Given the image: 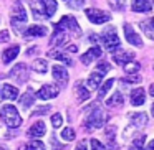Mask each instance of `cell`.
<instances>
[{
  "label": "cell",
  "instance_id": "484cf974",
  "mask_svg": "<svg viewBox=\"0 0 154 150\" xmlns=\"http://www.w3.org/2000/svg\"><path fill=\"white\" fill-rule=\"evenodd\" d=\"M139 28H141V31H143V33L146 35L147 38L154 40V27H152V23H151V20H143V22H139Z\"/></svg>",
  "mask_w": 154,
  "mask_h": 150
},
{
  "label": "cell",
  "instance_id": "f1b7e54d",
  "mask_svg": "<svg viewBox=\"0 0 154 150\" xmlns=\"http://www.w3.org/2000/svg\"><path fill=\"white\" fill-rule=\"evenodd\" d=\"M30 7H32V12H33V15H35V18H37V20H40V18H48L47 13H45V10H43V5H42V2H40V4H37V2H32Z\"/></svg>",
  "mask_w": 154,
  "mask_h": 150
},
{
  "label": "cell",
  "instance_id": "74e56055",
  "mask_svg": "<svg viewBox=\"0 0 154 150\" xmlns=\"http://www.w3.org/2000/svg\"><path fill=\"white\" fill-rule=\"evenodd\" d=\"M51 124H53L55 129H57V127H61V124H63V117H61L60 114H53V116H51Z\"/></svg>",
  "mask_w": 154,
  "mask_h": 150
},
{
  "label": "cell",
  "instance_id": "3957f363",
  "mask_svg": "<svg viewBox=\"0 0 154 150\" xmlns=\"http://www.w3.org/2000/svg\"><path fill=\"white\" fill-rule=\"evenodd\" d=\"M28 15H27V10L23 8V5H22V2H17V4L14 5V8H12V28H14L17 33H22L25 28V22H27Z\"/></svg>",
  "mask_w": 154,
  "mask_h": 150
},
{
  "label": "cell",
  "instance_id": "e0dca14e",
  "mask_svg": "<svg viewBox=\"0 0 154 150\" xmlns=\"http://www.w3.org/2000/svg\"><path fill=\"white\" fill-rule=\"evenodd\" d=\"M133 58H134V54L131 53V51H116V53L113 54V61L116 64H121V66H124L126 63H129Z\"/></svg>",
  "mask_w": 154,
  "mask_h": 150
},
{
  "label": "cell",
  "instance_id": "d6986e66",
  "mask_svg": "<svg viewBox=\"0 0 154 150\" xmlns=\"http://www.w3.org/2000/svg\"><path fill=\"white\" fill-rule=\"evenodd\" d=\"M18 53H20V46H17V45H15V46L7 48V50L2 53V61H4V64L12 63V61L18 56Z\"/></svg>",
  "mask_w": 154,
  "mask_h": 150
},
{
  "label": "cell",
  "instance_id": "277c9868",
  "mask_svg": "<svg viewBox=\"0 0 154 150\" xmlns=\"http://www.w3.org/2000/svg\"><path fill=\"white\" fill-rule=\"evenodd\" d=\"M100 40L108 51H114V50L119 48V38H118V35H116V28H113V27L106 28V30L101 33Z\"/></svg>",
  "mask_w": 154,
  "mask_h": 150
},
{
  "label": "cell",
  "instance_id": "ee69618b",
  "mask_svg": "<svg viewBox=\"0 0 154 150\" xmlns=\"http://www.w3.org/2000/svg\"><path fill=\"white\" fill-rule=\"evenodd\" d=\"M85 4V0H73V2H70V5L73 8H78V7H81V5Z\"/></svg>",
  "mask_w": 154,
  "mask_h": 150
},
{
  "label": "cell",
  "instance_id": "44dd1931",
  "mask_svg": "<svg viewBox=\"0 0 154 150\" xmlns=\"http://www.w3.org/2000/svg\"><path fill=\"white\" fill-rule=\"evenodd\" d=\"M45 134H47V127H45V124L42 122V120L35 122L33 125L28 129V135L30 137H43Z\"/></svg>",
  "mask_w": 154,
  "mask_h": 150
},
{
  "label": "cell",
  "instance_id": "6da1fadb",
  "mask_svg": "<svg viewBox=\"0 0 154 150\" xmlns=\"http://www.w3.org/2000/svg\"><path fill=\"white\" fill-rule=\"evenodd\" d=\"M85 112H88V117H86V120H85V129H86L88 132L103 127L104 122H106V119H108V116L98 107V104H91L88 109H85Z\"/></svg>",
  "mask_w": 154,
  "mask_h": 150
},
{
  "label": "cell",
  "instance_id": "ac0fdd59",
  "mask_svg": "<svg viewBox=\"0 0 154 150\" xmlns=\"http://www.w3.org/2000/svg\"><path fill=\"white\" fill-rule=\"evenodd\" d=\"M129 120H131V124H133V127L141 129V127H144L147 124V116L144 112H133L129 116Z\"/></svg>",
  "mask_w": 154,
  "mask_h": 150
},
{
  "label": "cell",
  "instance_id": "2e32d148",
  "mask_svg": "<svg viewBox=\"0 0 154 150\" xmlns=\"http://www.w3.org/2000/svg\"><path fill=\"white\" fill-rule=\"evenodd\" d=\"M103 76H104V73H101V71H98V69L93 71V73L90 74V78H88V81H86L88 89H98V87H100V84H101Z\"/></svg>",
  "mask_w": 154,
  "mask_h": 150
},
{
  "label": "cell",
  "instance_id": "816d5d0a",
  "mask_svg": "<svg viewBox=\"0 0 154 150\" xmlns=\"http://www.w3.org/2000/svg\"><path fill=\"white\" fill-rule=\"evenodd\" d=\"M151 23H152V27H154V18H152V20H151Z\"/></svg>",
  "mask_w": 154,
  "mask_h": 150
},
{
  "label": "cell",
  "instance_id": "836d02e7",
  "mask_svg": "<svg viewBox=\"0 0 154 150\" xmlns=\"http://www.w3.org/2000/svg\"><path fill=\"white\" fill-rule=\"evenodd\" d=\"M124 83H128V84H139L141 83V74H137V73L128 74L124 79H121V84H124Z\"/></svg>",
  "mask_w": 154,
  "mask_h": 150
},
{
  "label": "cell",
  "instance_id": "d6a6232c",
  "mask_svg": "<svg viewBox=\"0 0 154 150\" xmlns=\"http://www.w3.org/2000/svg\"><path fill=\"white\" fill-rule=\"evenodd\" d=\"M144 140H146V137H144V135L136 137V139L131 142L129 150H144Z\"/></svg>",
  "mask_w": 154,
  "mask_h": 150
},
{
  "label": "cell",
  "instance_id": "cb8c5ba5",
  "mask_svg": "<svg viewBox=\"0 0 154 150\" xmlns=\"http://www.w3.org/2000/svg\"><path fill=\"white\" fill-rule=\"evenodd\" d=\"M33 102H35V97H33V93H32V91H27V93L20 97V107L25 110L30 109V107L33 106Z\"/></svg>",
  "mask_w": 154,
  "mask_h": 150
},
{
  "label": "cell",
  "instance_id": "e575fe53",
  "mask_svg": "<svg viewBox=\"0 0 154 150\" xmlns=\"http://www.w3.org/2000/svg\"><path fill=\"white\" fill-rule=\"evenodd\" d=\"M27 150H45V143L42 140H32L27 143Z\"/></svg>",
  "mask_w": 154,
  "mask_h": 150
},
{
  "label": "cell",
  "instance_id": "5b68a950",
  "mask_svg": "<svg viewBox=\"0 0 154 150\" xmlns=\"http://www.w3.org/2000/svg\"><path fill=\"white\" fill-rule=\"evenodd\" d=\"M57 27L63 28V30H66L68 33L71 35V37H81V28L80 25H78L76 18L71 17V15H65V17H61V20L57 23Z\"/></svg>",
  "mask_w": 154,
  "mask_h": 150
},
{
  "label": "cell",
  "instance_id": "8d00e7d4",
  "mask_svg": "<svg viewBox=\"0 0 154 150\" xmlns=\"http://www.w3.org/2000/svg\"><path fill=\"white\" fill-rule=\"evenodd\" d=\"M108 4L113 10H118V12L124 10V0H108Z\"/></svg>",
  "mask_w": 154,
  "mask_h": 150
},
{
  "label": "cell",
  "instance_id": "8fae6325",
  "mask_svg": "<svg viewBox=\"0 0 154 150\" xmlns=\"http://www.w3.org/2000/svg\"><path fill=\"white\" fill-rule=\"evenodd\" d=\"M51 73H53V79L57 81L60 86H66L68 84V71L65 69L63 66L55 64V66L51 68Z\"/></svg>",
  "mask_w": 154,
  "mask_h": 150
},
{
  "label": "cell",
  "instance_id": "b9f144b4",
  "mask_svg": "<svg viewBox=\"0 0 154 150\" xmlns=\"http://www.w3.org/2000/svg\"><path fill=\"white\" fill-rule=\"evenodd\" d=\"M10 40V35H8L7 30H2L0 31V43H7V41Z\"/></svg>",
  "mask_w": 154,
  "mask_h": 150
},
{
  "label": "cell",
  "instance_id": "f546056e",
  "mask_svg": "<svg viewBox=\"0 0 154 150\" xmlns=\"http://www.w3.org/2000/svg\"><path fill=\"white\" fill-rule=\"evenodd\" d=\"M113 84H114V79H108V81H104L103 83V86L100 87V91H98V99H103L104 96H106V93L108 91L111 89V87H113Z\"/></svg>",
  "mask_w": 154,
  "mask_h": 150
},
{
  "label": "cell",
  "instance_id": "4fadbf2b",
  "mask_svg": "<svg viewBox=\"0 0 154 150\" xmlns=\"http://www.w3.org/2000/svg\"><path fill=\"white\" fill-rule=\"evenodd\" d=\"M129 99H131V104H133V106H143V104L146 102V91H144L143 87H136V89L131 91Z\"/></svg>",
  "mask_w": 154,
  "mask_h": 150
},
{
  "label": "cell",
  "instance_id": "83f0119b",
  "mask_svg": "<svg viewBox=\"0 0 154 150\" xmlns=\"http://www.w3.org/2000/svg\"><path fill=\"white\" fill-rule=\"evenodd\" d=\"M123 102H124V101H123V94L116 91V93H114L113 96L106 101V106L108 107H121V106H123Z\"/></svg>",
  "mask_w": 154,
  "mask_h": 150
},
{
  "label": "cell",
  "instance_id": "c3c4849f",
  "mask_svg": "<svg viewBox=\"0 0 154 150\" xmlns=\"http://www.w3.org/2000/svg\"><path fill=\"white\" fill-rule=\"evenodd\" d=\"M147 150H154V140H151L149 145H147Z\"/></svg>",
  "mask_w": 154,
  "mask_h": 150
},
{
  "label": "cell",
  "instance_id": "9c48e42d",
  "mask_svg": "<svg viewBox=\"0 0 154 150\" xmlns=\"http://www.w3.org/2000/svg\"><path fill=\"white\" fill-rule=\"evenodd\" d=\"M124 37H126V41H128V43L133 45V46H137V48L143 46V40H141V35H137L136 31H134V28L131 27L129 23L124 25Z\"/></svg>",
  "mask_w": 154,
  "mask_h": 150
},
{
  "label": "cell",
  "instance_id": "7402d4cb",
  "mask_svg": "<svg viewBox=\"0 0 154 150\" xmlns=\"http://www.w3.org/2000/svg\"><path fill=\"white\" fill-rule=\"evenodd\" d=\"M104 134H106V139H108V147H109L111 150H116L118 149V143L114 142V140H116V127H114V125H108L106 130H104Z\"/></svg>",
  "mask_w": 154,
  "mask_h": 150
},
{
  "label": "cell",
  "instance_id": "7c38bea8",
  "mask_svg": "<svg viewBox=\"0 0 154 150\" xmlns=\"http://www.w3.org/2000/svg\"><path fill=\"white\" fill-rule=\"evenodd\" d=\"M47 35V28L42 27V25H33V27H28L27 30L23 31L25 40H32V38H40Z\"/></svg>",
  "mask_w": 154,
  "mask_h": 150
},
{
  "label": "cell",
  "instance_id": "db71d44e",
  "mask_svg": "<svg viewBox=\"0 0 154 150\" xmlns=\"http://www.w3.org/2000/svg\"><path fill=\"white\" fill-rule=\"evenodd\" d=\"M152 4H154V0H152Z\"/></svg>",
  "mask_w": 154,
  "mask_h": 150
},
{
  "label": "cell",
  "instance_id": "60d3db41",
  "mask_svg": "<svg viewBox=\"0 0 154 150\" xmlns=\"http://www.w3.org/2000/svg\"><path fill=\"white\" fill-rule=\"evenodd\" d=\"M109 69H111L109 63H104V61H101V63H98V71H101V73H108Z\"/></svg>",
  "mask_w": 154,
  "mask_h": 150
},
{
  "label": "cell",
  "instance_id": "bcb514c9",
  "mask_svg": "<svg viewBox=\"0 0 154 150\" xmlns=\"http://www.w3.org/2000/svg\"><path fill=\"white\" fill-rule=\"evenodd\" d=\"M66 50L70 51V53H76V51H78V46H76V45H70Z\"/></svg>",
  "mask_w": 154,
  "mask_h": 150
},
{
  "label": "cell",
  "instance_id": "681fc988",
  "mask_svg": "<svg viewBox=\"0 0 154 150\" xmlns=\"http://www.w3.org/2000/svg\"><path fill=\"white\" fill-rule=\"evenodd\" d=\"M0 150H8V149H7L5 145H0Z\"/></svg>",
  "mask_w": 154,
  "mask_h": 150
},
{
  "label": "cell",
  "instance_id": "30bf717a",
  "mask_svg": "<svg viewBox=\"0 0 154 150\" xmlns=\"http://www.w3.org/2000/svg\"><path fill=\"white\" fill-rule=\"evenodd\" d=\"M58 87L57 86H51V84H45V86H42L40 89L37 91V97L42 101H48V99H53V97L58 96Z\"/></svg>",
  "mask_w": 154,
  "mask_h": 150
},
{
  "label": "cell",
  "instance_id": "ab89813d",
  "mask_svg": "<svg viewBox=\"0 0 154 150\" xmlns=\"http://www.w3.org/2000/svg\"><path fill=\"white\" fill-rule=\"evenodd\" d=\"M51 107L50 106H43V107H38V109H35L33 110V114H32V116H43L45 112H48V110H50Z\"/></svg>",
  "mask_w": 154,
  "mask_h": 150
},
{
  "label": "cell",
  "instance_id": "603a6c76",
  "mask_svg": "<svg viewBox=\"0 0 154 150\" xmlns=\"http://www.w3.org/2000/svg\"><path fill=\"white\" fill-rule=\"evenodd\" d=\"M131 8H133L134 12H143V13H146V12H151L152 7H151L149 0H134Z\"/></svg>",
  "mask_w": 154,
  "mask_h": 150
},
{
  "label": "cell",
  "instance_id": "9a60e30c",
  "mask_svg": "<svg viewBox=\"0 0 154 150\" xmlns=\"http://www.w3.org/2000/svg\"><path fill=\"white\" fill-rule=\"evenodd\" d=\"M75 94H76V97H78V101H80V102L90 99V89H88V87H85L83 81H76V83H75Z\"/></svg>",
  "mask_w": 154,
  "mask_h": 150
},
{
  "label": "cell",
  "instance_id": "ffe728a7",
  "mask_svg": "<svg viewBox=\"0 0 154 150\" xmlns=\"http://www.w3.org/2000/svg\"><path fill=\"white\" fill-rule=\"evenodd\" d=\"M2 97L5 101H15L18 97V89L12 84H4L2 86Z\"/></svg>",
  "mask_w": 154,
  "mask_h": 150
},
{
  "label": "cell",
  "instance_id": "ba28073f",
  "mask_svg": "<svg viewBox=\"0 0 154 150\" xmlns=\"http://www.w3.org/2000/svg\"><path fill=\"white\" fill-rule=\"evenodd\" d=\"M68 38H70V33L55 25V31H53V37L50 40V45L51 46H61V45H65L68 41Z\"/></svg>",
  "mask_w": 154,
  "mask_h": 150
},
{
  "label": "cell",
  "instance_id": "d590c367",
  "mask_svg": "<svg viewBox=\"0 0 154 150\" xmlns=\"http://www.w3.org/2000/svg\"><path fill=\"white\" fill-rule=\"evenodd\" d=\"M61 139H63V140H68V142L75 140V130L71 129V127L63 129V130H61Z\"/></svg>",
  "mask_w": 154,
  "mask_h": 150
},
{
  "label": "cell",
  "instance_id": "8992f818",
  "mask_svg": "<svg viewBox=\"0 0 154 150\" xmlns=\"http://www.w3.org/2000/svg\"><path fill=\"white\" fill-rule=\"evenodd\" d=\"M85 13H86L88 20L94 25H103V23L111 20V15L104 10H100V8H86Z\"/></svg>",
  "mask_w": 154,
  "mask_h": 150
},
{
  "label": "cell",
  "instance_id": "7a4b0ae2",
  "mask_svg": "<svg viewBox=\"0 0 154 150\" xmlns=\"http://www.w3.org/2000/svg\"><path fill=\"white\" fill-rule=\"evenodd\" d=\"M0 119H2V122L7 127H10V129H17L22 124L20 114H18V110L12 104H7V106L2 107V110H0Z\"/></svg>",
  "mask_w": 154,
  "mask_h": 150
},
{
  "label": "cell",
  "instance_id": "f907efd6",
  "mask_svg": "<svg viewBox=\"0 0 154 150\" xmlns=\"http://www.w3.org/2000/svg\"><path fill=\"white\" fill-rule=\"evenodd\" d=\"M151 110H152V116H154V104H152V107H151Z\"/></svg>",
  "mask_w": 154,
  "mask_h": 150
},
{
  "label": "cell",
  "instance_id": "7dc6e473",
  "mask_svg": "<svg viewBox=\"0 0 154 150\" xmlns=\"http://www.w3.org/2000/svg\"><path fill=\"white\" fill-rule=\"evenodd\" d=\"M149 94H151V96L154 97V83H152V84H151V86H149Z\"/></svg>",
  "mask_w": 154,
  "mask_h": 150
},
{
  "label": "cell",
  "instance_id": "d4e9b609",
  "mask_svg": "<svg viewBox=\"0 0 154 150\" xmlns=\"http://www.w3.org/2000/svg\"><path fill=\"white\" fill-rule=\"evenodd\" d=\"M48 56H50V58H55V60L61 61V63L68 64V66H71V64H73V61H71V58L68 56V54L61 53V51H57V50H51V51H48Z\"/></svg>",
  "mask_w": 154,
  "mask_h": 150
},
{
  "label": "cell",
  "instance_id": "f6af8a7d",
  "mask_svg": "<svg viewBox=\"0 0 154 150\" xmlns=\"http://www.w3.org/2000/svg\"><path fill=\"white\" fill-rule=\"evenodd\" d=\"M75 150H88L86 149V142H85V140H81V142L76 145V149H75Z\"/></svg>",
  "mask_w": 154,
  "mask_h": 150
},
{
  "label": "cell",
  "instance_id": "4316f807",
  "mask_svg": "<svg viewBox=\"0 0 154 150\" xmlns=\"http://www.w3.org/2000/svg\"><path fill=\"white\" fill-rule=\"evenodd\" d=\"M42 5H43V10L45 13H47V17H51V15H55V12H57L58 5H57V0H40Z\"/></svg>",
  "mask_w": 154,
  "mask_h": 150
},
{
  "label": "cell",
  "instance_id": "4dcf8cb0",
  "mask_svg": "<svg viewBox=\"0 0 154 150\" xmlns=\"http://www.w3.org/2000/svg\"><path fill=\"white\" fill-rule=\"evenodd\" d=\"M32 68H33V71H37V73H47L48 69V63L45 60H35L33 64H32Z\"/></svg>",
  "mask_w": 154,
  "mask_h": 150
},
{
  "label": "cell",
  "instance_id": "f5cc1de1",
  "mask_svg": "<svg viewBox=\"0 0 154 150\" xmlns=\"http://www.w3.org/2000/svg\"><path fill=\"white\" fill-rule=\"evenodd\" d=\"M65 2H68V0H65Z\"/></svg>",
  "mask_w": 154,
  "mask_h": 150
},
{
  "label": "cell",
  "instance_id": "7bdbcfd3",
  "mask_svg": "<svg viewBox=\"0 0 154 150\" xmlns=\"http://www.w3.org/2000/svg\"><path fill=\"white\" fill-rule=\"evenodd\" d=\"M51 147H53V150H61V149H63V145H60V143L57 142V137L51 139Z\"/></svg>",
  "mask_w": 154,
  "mask_h": 150
},
{
  "label": "cell",
  "instance_id": "f35d334b",
  "mask_svg": "<svg viewBox=\"0 0 154 150\" xmlns=\"http://www.w3.org/2000/svg\"><path fill=\"white\" fill-rule=\"evenodd\" d=\"M90 143H91V150H106V147H104L98 139H91Z\"/></svg>",
  "mask_w": 154,
  "mask_h": 150
},
{
  "label": "cell",
  "instance_id": "5bb4252c",
  "mask_svg": "<svg viewBox=\"0 0 154 150\" xmlns=\"http://www.w3.org/2000/svg\"><path fill=\"white\" fill-rule=\"evenodd\" d=\"M101 54H103V51H101L100 46H91L90 50H88L86 53L81 56V61H83V64H90L93 60H96V58H101Z\"/></svg>",
  "mask_w": 154,
  "mask_h": 150
},
{
  "label": "cell",
  "instance_id": "1f68e13d",
  "mask_svg": "<svg viewBox=\"0 0 154 150\" xmlns=\"http://www.w3.org/2000/svg\"><path fill=\"white\" fill-rule=\"evenodd\" d=\"M124 71H126V74H134V73H139L141 71V64L137 63V61H133L131 60L129 63L124 64Z\"/></svg>",
  "mask_w": 154,
  "mask_h": 150
},
{
  "label": "cell",
  "instance_id": "52a82bcc",
  "mask_svg": "<svg viewBox=\"0 0 154 150\" xmlns=\"http://www.w3.org/2000/svg\"><path fill=\"white\" fill-rule=\"evenodd\" d=\"M10 76L14 78L18 84H23L25 81L28 79V68H27V64L25 63L15 64V68H12V71H10Z\"/></svg>",
  "mask_w": 154,
  "mask_h": 150
}]
</instances>
